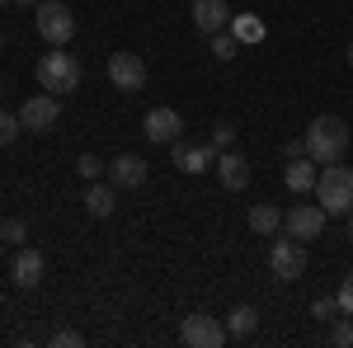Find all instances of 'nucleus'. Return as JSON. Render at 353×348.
Segmentation results:
<instances>
[{
    "label": "nucleus",
    "mask_w": 353,
    "mask_h": 348,
    "mask_svg": "<svg viewBox=\"0 0 353 348\" xmlns=\"http://www.w3.org/2000/svg\"><path fill=\"white\" fill-rule=\"evenodd\" d=\"M174 165L184 170V174H203V170H217V146L208 141V146H184V141H174Z\"/></svg>",
    "instance_id": "obj_13"
},
{
    "label": "nucleus",
    "mask_w": 353,
    "mask_h": 348,
    "mask_svg": "<svg viewBox=\"0 0 353 348\" xmlns=\"http://www.w3.org/2000/svg\"><path fill=\"white\" fill-rule=\"evenodd\" d=\"M57 118H61L57 94H33V99H24V108H19V123H24L28 132H52Z\"/></svg>",
    "instance_id": "obj_9"
},
{
    "label": "nucleus",
    "mask_w": 353,
    "mask_h": 348,
    "mask_svg": "<svg viewBox=\"0 0 353 348\" xmlns=\"http://www.w3.org/2000/svg\"><path fill=\"white\" fill-rule=\"evenodd\" d=\"M146 174H151V165L141 161V156H118V161H109V184L123 193V188H141L146 184Z\"/></svg>",
    "instance_id": "obj_12"
},
{
    "label": "nucleus",
    "mask_w": 353,
    "mask_h": 348,
    "mask_svg": "<svg viewBox=\"0 0 353 348\" xmlns=\"http://www.w3.org/2000/svg\"><path fill=\"white\" fill-rule=\"evenodd\" d=\"M334 296H339V311H344V316H353V273L339 283V292H334Z\"/></svg>",
    "instance_id": "obj_28"
},
{
    "label": "nucleus",
    "mask_w": 353,
    "mask_h": 348,
    "mask_svg": "<svg viewBox=\"0 0 353 348\" xmlns=\"http://www.w3.org/2000/svg\"><path fill=\"white\" fill-rule=\"evenodd\" d=\"M109 81H113V90H123V94L146 90V61L137 52H113L109 57Z\"/></svg>",
    "instance_id": "obj_7"
},
{
    "label": "nucleus",
    "mask_w": 353,
    "mask_h": 348,
    "mask_svg": "<svg viewBox=\"0 0 353 348\" xmlns=\"http://www.w3.org/2000/svg\"><path fill=\"white\" fill-rule=\"evenodd\" d=\"M344 151H349V127H344V118L321 113V118L306 127V156L316 165H334V161H344Z\"/></svg>",
    "instance_id": "obj_1"
},
{
    "label": "nucleus",
    "mask_w": 353,
    "mask_h": 348,
    "mask_svg": "<svg viewBox=\"0 0 353 348\" xmlns=\"http://www.w3.org/2000/svg\"><path fill=\"white\" fill-rule=\"evenodd\" d=\"M283 151H288V161H301V156H306V136H301V141H288Z\"/></svg>",
    "instance_id": "obj_30"
},
{
    "label": "nucleus",
    "mask_w": 353,
    "mask_h": 348,
    "mask_svg": "<svg viewBox=\"0 0 353 348\" xmlns=\"http://www.w3.org/2000/svg\"><path fill=\"white\" fill-rule=\"evenodd\" d=\"M5 5H10V0H0V10H5Z\"/></svg>",
    "instance_id": "obj_34"
},
{
    "label": "nucleus",
    "mask_w": 353,
    "mask_h": 348,
    "mask_svg": "<svg viewBox=\"0 0 353 348\" xmlns=\"http://www.w3.org/2000/svg\"><path fill=\"white\" fill-rule=\"evenodd\" d=\"M349 66H353V48H349Z\"/></svg>",
    "instance_id": "obj_33"
},
{
    "label": "nucleus",
    "mask_w": 353,
    "mask_h": 348,
    "mask_svg": "<svg viewBox=\"0 0 353 348\" xmlns=\"http://www.w3.org/2000/svg\"><path fill=\"white\" fill-rule=\"evenodd\" d=\"M19 127H24V123H14V113H5V108H0V146H10Z\"/></svg>",
    "instance_id": "obj_25"
},
{
    "label": "nucleus",
    "mask_w": 353,
    "mask_h": 348,
    "mask_svg": "<svg viewBox=\"0 0 353 348\" xmlns=\"http://www.w3.org/2000/svg\"><path fill=\"white\" fill-rule=\"evenodd\" d=\"M325 221H330V212L321 203H297V207L283 212V231L297 236V240H321L325 236Z\"/></svg>",
    "instance_id": "obj_5"
},
{
    "label": "nucleus",
    "mask_w": 353,
    "mask_h": 348,
    "mask_svg": "<svg viewBox=\"0 0 353 348\" xmlns=\"http://www.w3.org/2000/svg\"><path fill=\"white\" fill-rule=\"evenodd\" d=\"M43 273H48V259H43V249H14V264H10V278H14V287H38L43 283Z\"/></svg>",
    "instance_id": "obj_11"
},
{
    "label": "nucleus",
    "mask_w": 353,
    "mask_h": 348,
    "mask_svg": "<svg viewBox=\"0 0 353 348\" xmlns=\"http://www.w3.org/2000/svg\"><path fill=\"white\" fill-rule=\"evenodd\" d=\"M179 339L189 348H221L231 334H226V325L212 320V316H184V325H179Z\"/></svg>",
    "instance_id": "obj_8"
},
{
    "label": "nucleus",
    "mask_w": 353,
    "mask_h": 348,
    "mask_svg": "<svg viewBox=\"0 0 353 348\" xmlns=\"http://www.w3.org/2000/svg\"><path fill=\"white\" fill-rule=\"evenodd\" d=\"M254 325H259L254 306H236V311L226 316V334H231V339H245V334H254Z\"/></svg>",
    "instance_id": "obj_19"
},
{
    "label": "nucleus",
    "mask_w": 353,
    "mask_h": 348,
    "mask_svg": "<svg viewBox=\"0 0 353 348\" xmlns=\"http://www.w3.org/2000/svg\"><path fill=\"white\" fill-rule=\"evenodd\" d=\"M0 240H5V245H19V240H24V221H19V216L0 221Z\"/></svg>",
    "instance_id": "obj_24"
},
{
    "label": "nucleus",
    "mask_w": 353,
    "mask_h": 348,
    "mask_svg": "<svg viewBox=\"0 0 353 348\" xmlns=\"http://www.w3.org/2000/svg\"><path fill=\"white\" fill-rule=\"evenodd\" d=\"M141 132H146V141H156V146H174L184 136V118L174 108H151L146 123H141Z\"/></svg>",
    "instance_id": "obj_10"
},
{
    "label": "nucleus",
    "mask_w": 353,
    "mask_h": 348,
    "mask_svg": "<svg viewBox=\"0 0 353 348\" xmlns=\"http://www.w3.org/2000/svg\"><path fill=\"white\" fill-rule=\"evenodd\" d=\"M113 207H118V188H113V184H99V179L85 184V212H90V216L104 221V216H113Z\"/></svg>",
    "instance_id": "obj_16"
},
{
    "label": "nucleus",
    "mask_w": 353,
    "mask_h": 348,
    "mask_svg": "<svg viewBox=\"0 0 353 348\" xmlns=\"http://www.w3.org/2000/svg\"><path fill=\"white\" fill-rule=\"evenodd\" d=\"M193 24H198V33H221V28L231 24V5L226 0H193Z\"/></svg>",
    "instance_id": "obj_14"
},
{
    "label": "nucleus",
    "mask_w": 353,
    "mask_h": 348,
    "mask_svg": "<svg viewBox=\"0 0 353 348\" xmlns=\"http://www.w3.org/2000/svg\"><path fill=\"white\" fill-rule=\"evenodd\" d=\"M236 52H241V38H236L231 28H221V33H212V57H217V61H231Z\"/></svg>",
    "instance_id": "obj_20"
},
{
    "label": "nucleus",
    "mask_w": 353,
    "mask_h": 348,
    "mask_svg": "<svg viewBox=\"0 0 353 348\" xmlns=\"http://www.w3.org/2000/svg\"><path fill=\"white\" fill-rule=\"evenodd\" d=\"M330 344H334V348H353V316L339 311V320L330 325Z\"/></svg>",
    "instance_id": "obj_21"
},
{
    "label": "nucleus",
    "mask_w": 353,
    "mask_h": 348,
    "mask_svg": "<svg viewBox=\"0 0 353 348\" xmlns=\"http://www.w3.org/2000/svg\"><path fill=\"white\" fill-rule=\"evenodd\" d=\"M316 203H321L330 216L353 212V165H344V161L321 165V174H316Z\"/></svg>",
    "instance_id": "obj_2"
},
{
    "label": "nucleus",
    "mask_w": 353,
    "mask_h": 348,
    "mask_svg": "<svg viewBox=\"0 0 353 348\" xmlns=\"http://www.w3.org/2000/svg\"><path fill=\"white\" fill-rule=\"evenodd\" d=\"M283 179H288V188H292V193H311V188H316V161H311V156L292 161Z\"/></svg>",
    "instance_id": "obj_18"
},
{
    "label": "nucleus",
    "mask_w": 353,
    "mask_h": 348,
    "mask_svg": "<svg viewBox=\"0 0 353 348\" xmlns=\"http://www.w3.org/2000/svg\"><path fill=\"white\" fill-rule=\"evenodd\" d=\"M81 344H85L81 329H57L52 334V348H81Z\"/></svg>",
    "instance_id": "obj_27"
},
{
    "label": "nucleus",
    "mask_w": 353,
    "mask_h": 348,
    "mask_svg": "<svg viewBox=\"0 0 353 348\" xmlns=\"http://www.w3.org/2000/svg\"><path fill=\"white\" fill-rule=\"evenodd\" d=\"M231 141H236V127H231V123H217V127H212V146H217V151H231Z\"/></svg>",
    "instance_id": "obj_26"
},
{
    "label": "nucleus",
    "mask_w": 353,
    "mask_h": 348,
    "mask_svg": "<svg viewBox=\"0 0 353 348\" xmlns=\"http://www.w3.org/2000/svg\"><path fill=\"white\" fill-rule=\"evenodd\" d=\"M81 76H85L81 61H76L71 52H61V48L38 61V85H43L48 94H57V99H61V94H71V90H81Z\"/></svg>",
    "instance_id": "obj_3"
},
{
    "label": "nucleus",
    "mask_w": 353,
    "mask_h": 348,
    "mask_svg": "<svg viewBox=\"0 0 353 348\" xmlns=\"http://www.w3.org/2000/svg\"><path fill=\"white\" fill-rule=\"evenodd\" d=\"M33 10H38L33 24H38V33H43L52 48H66V43L76 38V14H71V5H61V0H38Z\"/></svg>",
    "instance_id": "obj_4"
},
{
    "label": "nucleus",
    "mask_w": 353,
    "mask_h": 348,
    "mask_svg": "<svg viewBox=\"0 0 353 348\" xmlns=\"http://www.w3.org/2000/svg\"><path fill=\"white\" fill-rule=\"evenodd\" d=\"M250 231H254V236H278V231H283V212H278L273 203H254V207H250Z\"/></svg>",
    "instance_id": "obj_17"
},
{
    "label": "nucleus",
    "mask_w": 353,
    "mask_h": 348,
    "mask_svg": "<svg viewBox=\"0 0 353 348\" xmlns=\"http://www.w3.org/2000/svg\"><path fill=\"white\" fill-rule=\"evenodd\" d=\"M14 5H38V0H14Z\"/></svg>",
    "instance_id": "obj_32"
},
{
    "label": "nucleus",
    "mask_w": 353,
    "mask_h": 348,
    "mask_svg": "<svg viewBox=\"0 0 353 348\" xmlns=\"http://www.w3.org/2000/svg\"><path fill=\"white\" fill-rule=\"evenodd\" d=\"M269 268L278 283H297L301 273H306V245L297 236H288V240H273L269 249Z\"/></svg>",
    "instance_id": "obj_6"
},
{
    "label": "nucleus",
    "mask_w": 353,
    "mask_h": 348,
    "mask_svg": "<svg viewBox=\"0 0 353 348\" xmlns=\"http://www.w3.org/2000/svg\"><path fill=\"white\" fill-rule=\"evenodd\" d=\"M311 316H316V320H334V316H339V296H316Z\"/></svg>",
    "instance_id": "obj_23"
},
{
    "label": "nucleus",
    "mask_w": 353,
    "mask_h": 348,
    "mask_svg": "<svg viewBox=\"0 0 353 348\" xmlns=\"http://www.w3.org/2000/svg\"><path fill=\"white\" fill-rule=\"evenodd\" d=\"M231 33H236V38H259L264 28L254 24V19H245V24H241V19H236V28H231Z\"/></svg>",
    "instance_id": "obj_29"
},
{
    "label": "nucleus",
    "mask_w": 353,
    "mask_h": 348,
    "mask_svg": "<svg viewBox=\"0 0 353 348\" xmlns=\"http://www.w3.org/2000/svg\"><path fill=\"white\" fill-rule=\"evenodd\" d=\"M217 179H221V188H231V193L250 188V165H245L241 151H217Z\"/></svg>",
    "instance_id": "obj_15"
},
{
    "label": "nucleus",
    "mask_w": 353,
    "mask_h": 348,
    "mask_svg": "<svg viewBox=\"0 0 353 348\" xmlns=\"http://www.w3.org/2000/svg\"><path fill=\"white\" fill-rule=\"evenodd\" d=\"M76 170H81V179H85V184H94L99 174H109V165L99 161V156H81V165H76Z\"/></svg>",
    "instance_id": "obj_22"
},
{
    "label": "nucleus",
    "mask_w": 353,
    "mask_h": 348,
    "mask_svg": "<svg viewBox=\"0 0 353 348\" xmlns=\"http://www.w3.org/2000/svg\"><path fill=\"white\" fill-rule=\"evenodd\" d=\"M349 240H353V212H349Z\"/></svg>",
    "instance_id": "obj_31"
},
{
    "label": "nucleus",
    "mask_w": 353,
    "mask_h": 348,
    "mask_svg": "<svg viewBox=\"0 0 353 348\" xmlns=\"http://www.w3.org/2000/svg\"><path fill=\"white\" fill-rule=\"evenodd\" d=\"M0 48H5V33H0Z\"/></svg>",
    "instance_id": "obj_35"
}]
</instances>
